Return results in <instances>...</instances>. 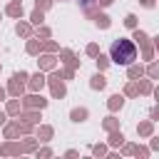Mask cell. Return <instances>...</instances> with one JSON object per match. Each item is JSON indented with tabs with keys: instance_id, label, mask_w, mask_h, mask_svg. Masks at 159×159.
Wrapping results in <instances>:
<instances>
[{
	"instance_id": "6da1fadb",
	"label": "cell",
	"mask_w": 159,
	"mask_h": 159,
	"mask_svg": "<svg viewBox=\"0 0 159 159\" xmlns=\"http://www.w3.org/2000/svg\"><path fill=\"white\" fill-rule=\"evenodd\" d=\"M134 57H137V50H134V45L129 40H117L112 45V60L117 65H129Z\"/></svg>"
},
{
	"instance_id": "7a4b0ae2",
	"label": "cell",
	"mask_w": 159,
	"mask_h": 159,
	"mask_svg": "<svg viewBox=\"0 0 159 159\" xmlns=\"http://www.w3.org/2000/svg\"><path fill=\"white\" fill-rule=\"evenodd\" d=\"M52 92H55V97H62V94H65V84L60 82V77L52 80Z\"/></svg>"
},
{
	"instance_id": "3957f363",
	"label": "cell",
	"mask_w": 159,
	"mask_h": 159,
	"mask_svg": "<svg viewBox=\"0 0 159 159\" xmlns=\"http://www.w3.org/2000/svg\"><path fill=\"white\" fill-rule=\"evenodd\" d=\"M7 15H12V17H20V15H22V7L17 5V0H15V2L7 7Z\"/></svg>"
},
{
	"instance_id": "277c9868",
	"label": "cell",
	"mask_w": 159,
	"mask_h": 159,
	"mask_svg": "<svg viewBox=\"0 0 159 159\" xmlns=\"http://www.w3.org/2000/svg\"><path fill=\"white\" fill-rule=\"evenodd\" d=\"M104 84H107V82H104L102 75H94V77H92V87H94V89H102Z\"/></svg>"
},
{
	"instance_id": "5b68a950",
	"label": "cell",
	"mask_w": 159,
	"mask_h": 159,
	"mask_svg": "<svg viewBox=\"0 0 159 159\" xmlns=\"http://www.w3.org/2000/svg\"><path fill=\"white\" fill-rule=\"evenodd\" d=\"M42 84H45V80H42V75H35V77H32V82H30V87H32V89H40Z\"/></svg>"
},
{
	"instance_id": "8992f818",
	"label": "cell",
	"mask_w": 159,
	"mask_h": 159,
	"mask_svg": "<svg viewBox=\"0 0 159 159\" xmlns=\"http://www.w3.org/2000/svg\"><path fill=\"white\" fill-rule=\"evenodd\" d=\"M27 104L30 107H45V99L42 97H27Z\"/></svg>"
},
{
	"instance_id": "52a82bcc",
	"label": "cell",
	"mask_w": 159,
	"mask_h": 159,
	"mask_svg": "<svg viewBox=\"0 0 159 159\" xmlns=\"http://www.w3.org/2000/svg\"><path fill=\"white\" fill-rule=\"evenodd\" d=\"M117 107H122V97H119V94L109 97V109H117Z\"/></svg>"
},
{
	"instance_id": "ba28073f",
	"label": "cell",
	"mask_w": 159,
	"mask_h": 159,
	"mask_svg": "<svg viewBox=\"0 0 159 159\" xmlns=\"http://www.w3.org/2000/svg\"><path fill=\"white\" fill-rule=\"evenodd\" d=\"M84 117H87V112H84V109H75V112H72V119H75V122H82Z\"/></svg>"
},
{
	"instance_id": "9c48e42d",
	"label": "cell",
	"mask_w": 159,
	"mask_h": 159,
	"mask_svg": "<svg viewBox=\"0 0 159 159\" xmlns=\"http://www.w3.org/2000/svg\"><path fill=\"white\" fill-rule=\"evenodd\" d=\"M32 22H42V12H40V7L32 12Z\"/></svg>"
},
{
	"instance_id": "30bf717a",
	"label": "cell",
	"mask_w": 159,
	"mask_h": 159,
	"mask_svg": "<svg viewBox=\"0 0 159 159\" xmlns=\"http://www.w3.org/2000/svg\"><path fill=\"white\" fill-rule=\"evenodd\" d=\"M52 65H55L52 57H42V67H52Z\"/></svg>"
},
{
	"instance_id": "8fae6325",
	"label": "cell",
	"mask_w": 159,
	"mask_h": 159,
	"mask_svg": "<svg viewBox=\"0 0 159 159\" xmlns=\"http://www.w3.org/2000/svg\"><path fill=\"white\" fill-rule=\"evenodd\" d=\"M129 75H132V77H139V75H142V67H129Z\"/></svg>"
},
{
	"instance_id": "7c38bea8",
	"label": "cell",
	"mask_w": 159,
	"mask_h": 159,
	"mask_svg": "<svg viewBox=\"0 0 159 159\" xmlns=\"http://www.w3.org/2000/svg\"><path fill=\"white\" fill-rule=\"evenodd\" d=\"M122 139H124L122 134H112V139H109V142H112V144H122Z\"/></svg>"
},
{
	"instance_id": "4fadbf2b",
	"label": "cell",
	"mask_w": 159,
	"mask_h": 159,
	"mask_svg": "<svg viewBox=\"0 0 159 159\" xmlns=\"http://www.w3.org/2000/svg\"><path fill=\"white\" fill-rule=\"evenodd\" d=\"M124 22H127L129 27H134V22H137V17H134V15H127V20H124Z\"/></svg>"
},
{
	"instance_id": "5bb4252c",
	"label": "cell",
	"mask_w": 159,
	"mask_h": 159,
	"mask_svg": "<svg viewBox=\"0 0 159 159\" xmlns=\"http://www.w3.org/2000/svg\"><path fill=\"white\" fill-rule=\"evenodd\" d=\"M17 32H20V35H27L30 27H27V25H17Z\"/></svg>"
},
{
	"instance_id": "9a60e30c",
	"label": "cell",
	"mask_w": 159,
	"mask_h": 159,
	"mask_svg": "<svg viewBox=\"0 0 159 159\" xmlns=\"http://www.w3.org/2000/svg\"><path fill=\"white\" fill-rule=\"evenodd\" d=\"M97 65H99V67H107V57H102V55H97Z\"/></svg>"
},
{
	"instance_id": "2e32d148",
	"label": "cell",
	"mask_w": 159,
	"mask_h": 159,
	"mask_svg": "<svg viewBox=\"0 0 159 159\" xmlns=\"http://www.w3.org/2000/svg\"><path fill=\"white\" fill-rule=\"evenodd\" d=\"M134 40H139V42H144V40H147V35H144V32H134Z\"/></svg>"
},
{
	"instance_id": "e0dca14e",
	"label": "cell",
	"mask_w": 159,
	"mask_h": 159,
	"mask_svg": "<svg viewBox=\"0 0 159 159\" xmlns=\"http://www.w3.org/2000/svg\"><path fill=\"white\" fill-rule=\"evenodd\" d=\"M149 129H152L149 124H142V127H139V132H142V134H149Z\"/></svg>"
},
{
	"instance_id": "ac0fdd59",
	"label": "cell",
	"mask_w": 159,
	"mask_h": 159,
	"mask_svg": "<svg viewBox=\"0 0 159 159\" xmlns=\"http://www.w3.org/2000/svg\"><path fill=\"white\" fill-rule=\"evenodd\" d=\"M50 5V0H37V7H47Z\"/></svg>"
},
{
	"instance_id": "d6986e66",
	"label": "cell",
	"mask_w": 159,
	"mask_h": 159,
	"mask_svg": "<svg viewBox=\"0 0 159 159\" xmlns=\"http://www.w3.org/2000/svg\"><path fill=\"white\" fill-rule=\"evenodd\" d=\"M142 2H144V5H147V7H149V5H152V0H142Z\"/></svg>"
},
{
	"instance_id": "ffe728a7",
	"label": "cell",
	"mask_w": 159,
	"mask_h": 159,
	"mask_svg": "<svg viewBox=\"0 0 159 159\" xmlns=\"http://www.w3.org/2000/svg\"><path fill=\"white\" fill-rule=\"evenodd\" d=\"M2 122H5V114H2V112H0V124H2Z\"/></svg>"
},
{
	"instance_id": "44dd1931",
	"label": "cell",
	"mask_w": 159,
	"mask_h": 159,
	"mask_svg": "<svg viewBox=\"0 0 159 159\" xmlns=\"http://www.w3.org/2000/svg\"><path fill=\"white\" fill-rule=\"evenodd\" d=\"M0 99H2V89H0Z\"/></svg>"
}]
</instances>
